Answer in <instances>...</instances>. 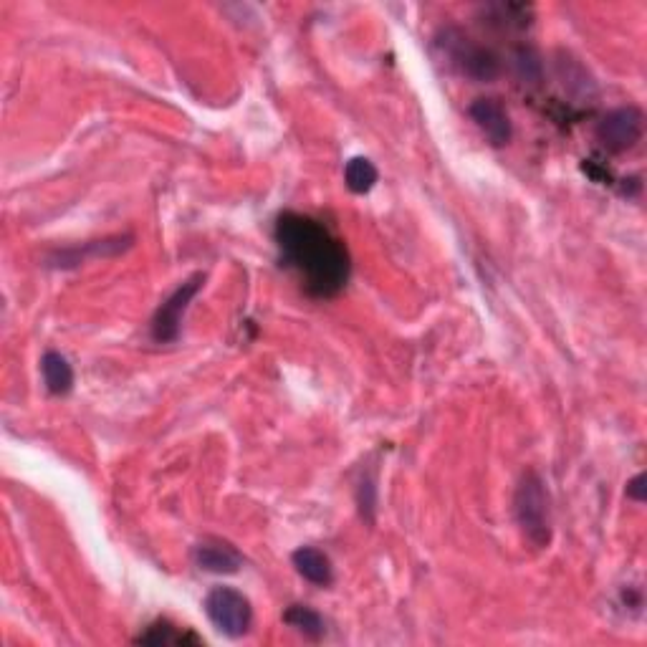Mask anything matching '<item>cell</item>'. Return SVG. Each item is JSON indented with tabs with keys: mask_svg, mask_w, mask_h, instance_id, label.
I'll use <instances>...</instances> for the list:
<instances>
[{
	"mask_svg": "<svg viewBox=\"0 0 647 647\" xmlns=\"http://www.w3.org/2000/svg\"><path fill=\"white\" fill-rule=\"evenodd\" d=\"M514 66L516 71H519V76L524 81H529V84H539L541 81V74H544V66H541V59L539 54H536L534 49H519L514 56Z\"/></svg>",
	"mask_w": 647,
	"mask_h": 647,
	"instance_id": "obj_16",
	"label": "cell"
},
{
	"mask_svg": "<svg viewBox=\"0 0 647 647\" xmlns=\"http://www.w3.org/2000/svg\"><path fill=\"white\" fill-rule=\"evenodd\" d=\"M132 246V236H114V238H104V241H94V243H84L81 248H69L64 253H56L51 258V266L59 268H71L84 263L86 258H104V256H117V253L127 251Z\"/></svg>",
	"mask_w": 647,
	"mask_h": 647,
	"instance_id": "obj_9",
	"label": "cell"
},
{
	"mask_svg": "<svg viewBox=\"0 0 647 647\" xmlns=\"http://www.w3.org/2000/svg\"><path fill=\"white\" fill-rule=\"evenodd\" d=\"M205 284L203 273H193L188 281H182L170 296L160 304V309L155 311L150 324L152 339L157 344H172L180 339L182 332V319H185V311H188L190 301L200 294Z\"/></svg>",
	"mask_w": 647,
	"mask_h": 647,
	"instance_id": "obj_5",
	"label": "cell"
},
{
	"mask_svg": "<svg viewBox=\"0 0 647 647\" xmlns=\"http://www.w3.org/2000/svg\"><path fill=\"white\" fill-rule=\"evenodd\" d=\"M377 180H380V172H377L375 162L367 160V157H352L344 167V182L354 195L369 193L377 185Z\"/></svg>",
	"mask_w": 647,
	"mask_h": 647,
	"instance_id": "obj_14",
	"label": "cell"
},
{
	"mask_svg": "<svg viewBox=\"0 0 647 647\" xmlns=\"http://www.w3.org/2000/svg\"><path fill=\"white\" fill-rule=\"evenodd\" d=\"M488 26L501 28V31H524L531 26V8L519 6V3H498V6L486 8Z\"/></svg>",
	"mask_w": 647,
	"mask_h": 647,
	"instance_id": "obj_13",
	"label": "cell"
},
{
	"mask_svg": "<svg viewBox=\"0 0 647 647\" xmlns=\"http://www.w3.org/2000/svg\"><path fill=\"white\" fill-rule=\"evenodd\" d=\"M435 46L443 51V59H448V64L458 74L468 76L473 81H493L501 71L498 56L491 49L473 41V38H468L458 28L440 31V36L435 38Z\"/></svg>",
	"mask_w": 647,
	"mask_h": 647,
	"instance_id": "obj_3",
	"label": "cell"
},
{
	"mask_svg": "<svg viewBox=\"0 0 647 647\" xmlns=\"http://www.w3.org/2000/svg\"><path fill=\"white\" fill-rule=\"evenodd\" d=\"M134 642H140V645H200L203 640L195 632L180 630L167 620H157Z\"/></svg>",
	"mask_w": 647,
	"mask_h": 647,
	"instance_id": "obj_12",
	"label": "cell"
},
{
	"mask_svg": "<svg viewBox=\"0 0 647 647\" xmlns=\"http://www.w3.org/2000/svg\"><path fill=\"white\" fill-rule=\"evenodd\" d=\"M284 622L289 627H294L299 635L309 637V640H321V637H324V632H327V627H324V620H321L319 612L311 610V607H306V605H291L289 610L284 612Z\"/></svg>",
	"mask_w": 647,
	"mask_h": 647,
	"instance_id": "obj_15",
	"label": "cell"
},
{
	"mask_svg": "<svg viewBox=\"0 0 647 647\" xmlns=\"http://www.w3.org/2000/svg\"><path fill=\"white\" fill-rule=\"evenodd\" d=\"M627 496H630L632 501H645V476H642V473L627 483Z\"/></svg>",
	"mask_w": 647,
	"mask_h": 647,
	"instance_id": "obj_18",
	"label": "cell"
},
{
	"mask_svg": "<svg viewBox=\"0 0 647 647\" xmlns=\"http://www.w3.org/2000/svg\"><path fill=\"white\" fill-rule=\"evenodd\" d=\"M195 564L210 574H236L243 567L241 551L223 539H208L195 546Z\"/></svg>",
	"mask_w": 647,
	"mask_h": 647,
	"instance_id": "obj_8",
	"label": "cell"
},
{
	"mask_svg": "<svg viewBox=\"0 0 647 647\" xmlns=\"http://www.w3.org/2000/svg\"><path fill=\"white\" fill-rule=\"evenodd\" d=\"M273 241L281 263L299 276L309 296L334 299L347 286L352 273L347 246L316 218L286 210L273 225Z\"/></svg>",
	"mask_w": 647,
	"mask_h": 647,
	"instance_id": "obj_1",
	"label": "cell"
},
{
	"mask_svg": "<svg viewBox=\"0 0 647 647\" xmlns=\"http://www.w3.org/2000/svg\"><path fill=\"white\" fill-rule=\"evenodd\" d=\"M514 514L521 534L536 549L551 544L554 521H551V498L546 483L536 471H526L521 476L514 493Z\"/></svg>",
	"mask_w": 647,
	"mask_h": 647,
	"instance_id": "obj_2",
	"label": "cell"
},
{
	"mask_svg": "<svg viewBox=\"0 0 647 647\" xmlns=\"http://www.w3.org/2000/svg\"><path fill=\"white\" fill-rule=\"evenodd\" d=\"M205 612L215 630L228 637H243L251 630L253 607L243 592L233 587H215L205 597Z\"/></svg>",
	"mask_w": 647,
	"mask_h": 647,
	"instance_id": "obj_4",
	"label": "cell"
},
{
	"mask_svg": "<svg viewBox=\"0 0 647 647\" xmlns=\"http://www.w3.org/2000/svg\"><path fill=\"white\" fill-rule=\"evenodd\" d=\"M468 114H471L476 127L486 134V140L493 147H506L508 142L514 140V124H511V117H508V112L498 99H476Z\"/></svg>",
	"mask_w": 647,
	"mask_h": 647,
	"instance_id": "obj_7",
	"label": "cell"
},
{
	"mask_svg": "<svg viewBox=\"0 0 647 647\" xmlns=\"http://www.w3.org/2000/svg\"><path fill=\"white\" fill-rule=\"evenodd\" d=\"M559 69H562V76H564V79H572V76H569L567 64H564V61H562V66H559ZM582 79H587V74H584ZM564 86H569V89H574V81H564ZM577 91H579V94H582V97H584V94H587V97H589V94H592V91H594L592 81H579V84H577Z\"/></svg>",
	"mask_w": 647,
	"mask_h": 647,
	"instance_id": "obj_19",
	"label": "cell"
},
{
	"mask_svg": "<svg viewBox=\"0 0 647 647\" xmlns=\"http://www.w3.org/2000/svg\"><path fill=\"white\" fill-rule=\"evenodd\" d=\"M357 503L359 511L367 521H372L375 516V506H377V486H375V476H364L357 486Z\"/></svg>",
	"mask_w": 647,
	"mask_h": 647,
	"instance_id": "obj_17",
	"label": "cell"
},
{
	"mask_svg": "<svg viewBox=\"0 0 647 647\" xmlns=\"http://www.w3.org/2000/svg\"><path fill=\"white\" fill-rule=\"evenodd\" d=\"M642 132H645V114L637 107H632V104L630 107L612 109L597 124L599 145L605 147L607 152H615V155L632 150L642 140Z\"/></svg>",
	"mask_w": 647,
	"mask_h": 647,
	"instance_id": "obj_6",
	"label": "cell"
},
{
	"mask_svg": "<svg viewBox=\"0 0 647 647\" xmlns=\"http://www.w3.org/2000/svg\"><path fill=\"white\" fill-rule=\"evenodd\" d=\"M41 375H43V385L51 395H69L74 390V367H71L69 359L64 357L61 352H46L41 357Z\"/></svg>",
	"mask_w": 647,
	"mask_h": 647,
	"instance_id": "obj_11",
	"label": "cell"
},
{
	"mask_svg": "<svg viewBox=\"0 0 647 647\" xmlns=\"http://www.w3.org/2000/svg\"><path fill=\"white\" fill-rule=\"evenodd\" d=\"M291 562H294L296 572H299L306 582L316 584V587H329V584L334 582L332 559L321 549H316V546H299V549L291 554Z\"/></svg>",
	"mask_w": 647,
	"mask_h": 647,
	"instance_id": "obj_10",
	"label": "cell"
}]
</instances>
